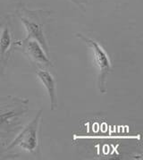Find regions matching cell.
<instances>
[{
  "label": "cell",
  "mask_w": 143,
  "mask_h": 160,
  "mask_svg": "<svg viewBox=\"0 0 143 160\" xmlns=\"http://www.w3.org/2000/svg\"><path fill=\"white\" fill-rule=\"evenodd\" d=\"M14 45L13 38V32L9 22H7L0 32V73L4 70L8 57Z\"/></svg>",
  "instance_id": "5b68a950"
},
{
  "label": "cell",
  "mask_w": 143,
  "mask_h": 160,
  "mask_svg": "<svg viewBox=\"0 0 143 160\" xmlns=\"http://www.w3.org/2000/svg\"><path fill=\"white\" fill-rule=\"evenodd\" d=\"M76 37L83 40L87 45L91 48L93 53L94 62L98 70V89L101 94H105L106 91V77L112 71V64L110 59L102 46L93 38L86 37L81 33H76Z\"/></svg>",
  "instance_id": "6da1fadb"
},
{
  "label": "cell",
  "mask_w": 143,
  "mask_h": 160,
  "mask_svg": "<svg viewBox=\"0 0 143 160\" xmlns=\"http://www.w3.org/2000/svg\"><path fill=\"white\" fill-rule=\"evenodd\" d=\"M17 15L23 23L27 32V37L36 39L49 57V48L44 32V22L42 16L36 11L22 8L17 11Z\"/></svg>",
  "instance_id": "7a4b0ae2"
},
{
  "label": "cell",
  "mask_w": 143,
  "mask_h": 160,
  "mask_svg": "<svg viewBox=\"0 0 143 160\" xmlns=\"http://www.w3.org/2000/svg\"><path fill=\"white\" fill-rule=\"evenodd\" d=\"M72 1L73 3H75V4H77L78 6H81V5H80V2H79L78 0H72Z\"/></svg>",
  "instance_id": "52a82bcc"
},
{
  "label": "cell",
  "mask_w": 143,
  "mask_h": 160,
  "mask_svg": "<svg viewBox=\"0 0 143 160\" xmlns=\"http://www.w3.org/2000/svg\"><path fill=\"white\" fill-rule=\"evenodd\" d=\"M16 44L20 46L23 54L27 56L32 63L37 64V65L41 68L53 66L48 56L36 39L26 37L22 41H20V43L17 42Z\"/></svg>",
  "instance_id": "277c9868"
},
{
  "label": "cell",
  "mask_w": 143,
  "mask_h": 160,
  "mask_svg": "<svg viewBox=\"0 0 143 160\" xmlns=\"http://www.w3.org/2000/svg\"><path fill=\"white\" fill-rule=\"evenodd\" d=\"M36 74L47 91V94L50 99V109L52 111H55L57 108V98L56 93V82L54 77L45 68L39 69Z\"/></svg>",
  "instance_id": "8992f818"
},
{
  "label": "cell",
  "mask_w": 143,
  "mask_h": 160,
  "mask_svg": "<svg viewBox=\"0 0 143 160\" xmlns=\"http://www.w3.org/2000/svg\"><path fill=\"white\" fill-rule=\"evenodd\" d=\"M41 116L42 110L40 109L32 121L27 124L20 134L8 146V148L18 146L27 151L36 153L37 150L39 149V126Z\"/></svg>",
  "instance_id": "3957f363"
}]
</instances>
